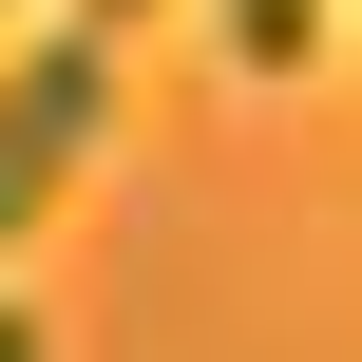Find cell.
Instances as JSON below:
<instances>
[{
    "instance_id": "cell-1",
    "label": "cell",
    "mask_w": 362,
    "mask_h": 362,
    "mask_svg": "<svg viewBox=\"0 0 362 362\" xmlns=\"http://www.w3.org/2000/svg\"><path fill=\"white\" fill-rule=\"evenodd\" d=\"M95 134H115V38L76 19V38H19L0 57V248L95 172Z\"/></svg>"
},
{
    "instance_id": "cell-2",
    "label": "cell",
    "mask_w": 362,
    "mask_h": 362,
    "mask_svg": "<svg viewBox=\"0 0 362 362\" xmlns=\"http://www.w3.org/2000/svg\"><path fill=\"white\" fill-rule=\"evenodd\" d=\"M210 38H229L248 76H305V57H325V0H210Z\"/></svg>"
},
{
    "instance_id": "cell-3",
    "label": "cell",
    "mask_w": 362,
    "mask_h": 362,
    "mask_svg": "<svg viewBox=\"0 0 362 362\" xmlns=\"http://www.w3.org/2000/svg\"><path fill=\"white\" fill-rule=\"evenodd\" d=\"M76 19H95V38H134V19H153V0H76Z\"/></svg>"
},
{
    "instance_id": "cell-4",
    "label": "cell",
    "mask_w": 362,
    "mask_h": 362,
    "mask_svg": "<svg viewBox=\"0 0 362 362\" xmlns=\"http://www.w3.org/2000/svg\"><path fill=\"white\" fill-rule=\"evenodd\" d=\"M0 362H38V325H19V305H0Z\"/></svg>"
}]
</instances>
